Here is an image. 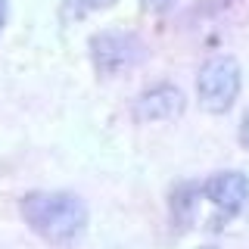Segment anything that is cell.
<instances>
[{
  "label": "cell",
  "instance_id": "1",
  "mask_svg": "<svg viewBox=\"0 0 249 249\" xmlns=\"http://www.w3.org/2000/svg\"><path fill=\"white\" fill-rule=\"evenodd\" d=\"M25 228L50 246L75 243L90 221V209L72 190H28L19 196Z\"/></svg>",
  "mask_w": 249,
  "mask_h": 249
},
{
  "label": "cell",
  "instance_id": "2",
  "mask_svg": "<svg viewBox=\"0 0 249 249\" xmlns=\"http://www.w3.org/2000/svg\"><path fill=\"white\" fill-rule=\"evenodd\" d=\"M240 90H243V69L237 56L231 53H215L199 66L196 72V100L206 112L224 115L233 109Z\"/></svg>",
  "mask_w": 249,
  "mask_h": 249
},
{
  "label": "cell",
  "instance_id": "3",
  "mask_svg": "<svg viewBox=\"0 0 249 249\" xmlns=\"http://www.w3.org/2000/svg\"><path fill=\"white\" fill-rule=\"evenodd\" d=\"M88 53H90V62H93V72L103 75V78H112V75L137 69L140 62L150 56V47L134 31L103 28V31H93L90 35Z\"/></svg>",
  "mask_w": 249,
  "mask_h": 249
},
{
  "label": "cell",
  "instance_id": "4",
  "mask_svg": "<svg viewBox=\"0 0 249 249\" xmlns=\"http://www.w3.org/2000/svg\"><path fill=\"white\" fill-rule=\"evenodd\" d=\"M199 193L212 206V228L221 231L249 206V175L240 168L212 171L199 184Z\"/></svg>",
  "mask_w": 249,
  "mask_h": 249
},
{
  "label": "cell",
  "instance_id": "5",
  "mask_svg": "<svg viewBox=\"0 0 249 249\" xmlns=\"http://www.w3.org/2000/svg\"><path fill=\"white\" fill-rule=\"evenodd\" d=\"M184 109H187V93L171 81H159L131 100V119L140 124L171 122V119H181Z\"/></svg>",
  "mask_w": 249,
  "mask_h": 249
},
{
  "label": "cell",
  "instance_id": "6",
  "mask_svg": "<svg viewBox=\"0 0 249 249\" xmlns=\"http://www.w3.org/2000/svg\"><path fill=\"white\" fill-rule=\"evenodd\" d=\"M199 181H181L171 187L168 193V215H171V224L178 231H187L193 221H196V209H199Z\"/></svg>",
  "mask_w": 249,
  "mask_h": 249
},
{
  "label": "cell",
  "instance_id": "7",
  "mask_svg": "<svg viewBox=\"0 0 249 249\" xmlns=\"http://www.w3.org/2000/svg\"><path fill=\"white\" fill-rule=\"evenodd\" d=\"M115 0H62L59 3V19L62 22H75V19H84L90 13H100V10H109Z\"/></svg>",
  "mask_w": 249,
  "mask_h": 249
},
{
  "label": "cell",
  "instance_id": "8",
  "mask_svg": "<svg viewBox=\"0 0 249 249\" xmlns=\"http://www.w3.org/2000/svg\"><path fill=\"white\" fill-rule=\"evenodd\" d=\"M137 3H140V10H143V13L162 16V13L175 10V3H178V0H137Z\"/></svg>",
  "mask_w": 249,
  "mask_h": 249
},
{
  "label": "cell",
  "instance_id": "9",
  "mask_svg": "<svg viewBox=\"0 0 249 249\" xmlns=\"http://www.w3.org/2000/svg\"><path fill=\"white\" fill-rule=\"evenodd\" d=\"M237 0H202V3L196 6V13L202 16H218L221 10H228V6H233Z\"/></svg>",
  "mask_w": 249,
  "mask_h": 249
},
{
  "label": "cell",
  "instance_id": "10",
  "mask_svg": "<svg viewBox=\"0 0 249 249\" xmlns=\"http://www.w3.org/2000/svg\"><path fill=\"white\" fill-rule=\"evenodd\" d=\"M240 143L249 150V109L243 112V122H240Z\"/></svg>",
  "mask_w": 249,
  "mask_h": 249
},
{
  "label": "cell",
  "instance_id": "11",
  "mask_svg": "<svg viewBox=\"0 0 249 249\" xmlns=\"http://www.w3.org/2000/svg\"><path fill=\"white\" fill-rule=\"evenodd\" d=\"M6 19H10V0H0V35L6 28Z\"/></svg>",
  "mask_w": 249,
  "mask_h": 249
},
{
  "label": "cell",
  "instance_id": "12",
  "mask_svg": "<svg viewBox=\"0 0 249 249\" xmlns=\"http://www.w3.org/2000/svg\"><path fill=\"white\" fill-rule=\"evenodd\" d=\"M199 249H218V246H215V243H209V246H199Z\"/></svg>",
  "mask_w": 249,
  "mask_h": 249
}]
</instances>
